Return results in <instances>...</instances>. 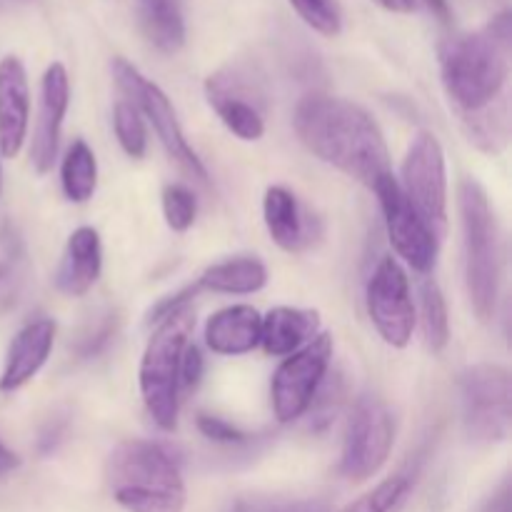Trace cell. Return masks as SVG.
Returning a JSON list of instances; mask_svg holds the SVG:
<instances>
[{"mask_svg": "<svg viewBox=\"0 0 512 512\" xmlns=\"http://www.w3.org/2000/svg\"><path fill=\"white\" fill-rule=\"evenodd\" d=\"M365 305L380 338L393 348H405L413 340L415 305L410 295V280L403 265L385 255L375 265L365 288Z\"/></svg>", "mask_w": 512, "mask_h": 512, "instance_id": "cell-11", "label": "cell"}, {"mask_svg": "<svg viewBox=\"0 0 512 512\" xmlns=\"http://www.w3.org/2000/svg\"><path fill=\"white\" fill-rule=\"evenodd\" d=\"M233 512H330L323 500L313 498H270V495H248L235 500Z\"/></svg>", "mask_w": 512, "mask_h": 512, "instance_id": "cell-29", "label": "cell"}, {"mask_svg": "<svg viewBox=\"0 0 512 512\" xmlns=\"http://www.w3.org/2000/svg\"><path fill=\"white\" fill-rule=\"evenodd\" d=\"M420 323L428 348L433 353H443L450 343V318L443 290L433 278L420 285Z\"/></svg>", "mask_w": 512, "mask_h": 512, "instance_id": "cell-24", "label": "cell"}, {"mask_svg": "<svg viewBox=\"0 0 512 512\" xmlns=\"http://www.w3.org/2000/svg\"><path fill=\"white\" fill-rule=\"evenodd\" d=\"M203 373H205L203 353H200L198 345L188 343V348H185L183 353V360H180V393H188V390L198 388Z\"/></svg>", "mask_w": 512, "mask_h": 512, "instance_id": "cell-32", "label": "cell"}, {"mask_svg": "<svg viewBox=\"0 0 512 512\" xmlns=\"http://www.w3.org/2000/svg\"><path fill=\"white\" fill-rule=\"evenodd\" d=\"M195 285L198 290H210V293L220 295H253L268 285V268L263 260L253 258V255L230 258L205 268Z\"/></svg>", "mask_w": 512, "mask_h": 512, "instance_id": "cell-21", "label": "cell"}, {"mask_svg": "<svg viewBox=\"0 0 512 512\" xmlns=\"http://www.w3.org/2000/svg\"><path fill=\"white\" fill-rule=\"evenodd\" d=\"M375 3L390 13H410L415 8V0H375Z\"/></svg>", "mask_w": 512, "mask_h": 512, "instance_id": "cell-34", "label": "cell"}, {"mask_svg": "<svg viewBox=\"0 0 512 512\" xmlns=\"http://www.w3.org/2000/svg\"><path fill=\"white\" fill-rule=\"evenodd\" d=\"M113 128L120 148L125 155L140 160L148 150V133H145V120L128 100H120L113 110Z\"/></svg>", "mask_w": 512, "mask_h": 512, "instance_id": "cell-27", "label": "cell"}, {"mask_svg": "<svg viewBox=\"0 0 512 512\" xmlns=\"http://www.w3.org/2000/svg\"><path fill=\"white\" fill-rule=\"evenodd\" d=\"M20 465V458L13 453L10 448H5L3 443H0V475H8L13 473V470H18Z\"/></svg>", "mask_w": 512, "mask_h": 512, "instance_id": "cell-33", "label": "cell"}, {"mask_svg": "<svg viewBox=\"0 0 512 512\" xmlns=\"http://www.w3.org/2000/svg\"><path fill=\"white\" fill-rule=\"evenodd\" d=\"M140 28L160 53H175L185 43L183 0H135Z\"/></svg>", "mask_w": 512, "mask_h": 512, "instance_id": "cell-22", "label": "cell"}, {"mask_svg": "<svg viewBox=\"0 0 512 512\" xmlns=\"http://www.w3.org/2000/svg\"><path fill=\"white\" fill-rule=\"evenodd\" d=\"M163 215L165 223L175 233H185L193 228L195 215H198V200L185 185L173 183L163 188Z\"/></svg>", "mask_w": 512, "mask_h": 512, "instance_id": "cell-28", "label": "cell"}, {"mask_svg": "<svg viewBox=\"0 0 512 512\" xmlns=\"http://www.w3.org/2000/svg\"><path fill=\"white\" fill-rule=\"evenodd\" d=\"M260 323L263 315L253 305H230L208 318L203 335L205 345L215 355H248L260 345Z\"/></svg>", "mask_w": 512, "mask_h": 512, "instance_id": "cell-19", "label": "cell"}, {"mask_svg": "<svg viewBox=\"0 0 512 512\" xmlns=\"http://www.w3.org/2000/svg\"><path fill=\"white\" fill-rule=\"evenodd\" d=\"M70 105V78L63 63H50L40 83V105L35 118L33 145H30V160L38 175L50 173L58 155L60 130H63L65 113Z\"/></svg>", "mask_w": 512, "mask_h": 512, "instance_id": "cell-14", "label": "cell"}, {"mask_svg": "<svg viewBox=\"0 0 512 512\" xmlns=\"http://www.w3.org/2000/svg\"><path fill=\"white\" fill-rule=\"evenodd\" d=\"M28 275L23 243L10 230L0 233V308H8L18 300L20 288Z\"/></svg>", "mask_w": 512, "mask_h": 512, "instance_id": "cell-25", "label": "cell"}, {"mask_svg": "<svg viewBox=\"0 0 512 512\" xmlns=\"http://www.w3.org/2000/svg\"><path fill=\"white\" fill-rule=\"evenodd\" d=\"M55 343V323L50 318H38L18 330L5 355L0 373V393H15L28 385L48 363Z\"/></svg>", "mask_w": 512, "mask_h": 512, "instance_id": "cell-17", "label": "cell"}, {"mask_svg": "<svg viewBox=\"0 0 512 512\" xmlns=\"http://www.w3.org/2000/svg\"><path fill=\"white\" fill-rule=\"evenodd\" d=\"M320 335V313L310 308L280 305L260 323V348L273 358H288Z\"/></svg>", "mask_w": 512, "mask_h": 512, "instance_id": "cell-20", "label": "cell"}, {"mask_svg": "<svg viewBox=\"0 0 512 512\" xmlns=\"http://www.w3.org/2000/svg\"><path fill=\"white\" fill-rule=\"evenodd\" d=\"M28 123V75L15 55H5L0 60V158H15L23 150Z\"/></svg>", "mask_w": 512, "mask_h": 512, "instance_id": "cell-15", "label": "cell"}, {"mask_svg": "<svg viewBox=\"0 0 512 512\" xmlns=\"http://www.w3.org/2000/svg\"><path fill=\"white\" fill-rule=\"evenodd\" d=\"M288 3L320 35L333 38V35L340 33V25L343 23H340V13L333 0H288Z\"/></svg>", "mask_w": 512, "mask_h": 512, "instance_id": "cell-30", "label": "cell"}, {"mask_svg": "<svg viewBox=\"0 0 512 512\" xmlns=\"http://www.w3.org/2000/svg\"><path fill=\"white\" fill-rule=\"evenodd\" d=\"M263 218L273 243L285 253H303L320 235L318 218L310 215L295 198V193H290L283 185L265 190Z\"/></svg>", "mask_w": 512, "mask_h": 512, "instance_id": "cell-16", "label": "cell"}, {"mask_svg": "<svg viewBox=\"0 0 512 512\" xmlns=\"http://www.w3.org/2000/svg\"><path fill=\"white\" fill-rule=\"evenodd\" d=\"M398 180L400 190L420 218L440 235L448 225V168L445 150L435 133L420 130L405 153Z\"/></svg>", "mask_w": 512, "mask_h": 512, "instance_id": "cell-8", "label": "cell"}, {"mask_svg": "<svg viewBox=\"0 0 512 512\" xmlns=\"http://www.w3.org/2000/svg\"><path fill=\"white\" fill-rule=\"evenodd\" d=\"M460 218H463L465 285L478 320L495 318L503 280V243L500 228L490 208L488 193L473 178H465L458 188Z\"/></svg>", "mask_w": 512, "mask_h": 512, "instance_id": "cell-4", "label": "cell"}, {"mask_svg": "<svg viewBox=\"0 0 512 512\" xmlns=\"http://www.w3.org/2000/svg\"><path fill=\"white\" fill-rule=\"evenodd\" d=\"M378 195L380 208L385 215V228H388V238L393 243L395 253L415 270V273L428 275L438 263L440 238L423 218L418 210L408 203V198L400 190L395 175H385L378 185L373 188Z\"/></svg>", "mask_w": 512, "mask_h": 512, "instance_id": "cell-12", "label": "cell"}, {"mask_svg": "<svg viewBox=\"0 0 512 512\" xmlns=\"http://www.w3.org/2000/svg\"><path fill=\"white\" fill-rule=\"evenodd\" d=\"M198 430L203 433V438L213 440L220 445H245L250 443V435L245 430L235 428L233 423L223 418H215V415H198Z\"/></svg>", "mask_w": 512, "mask_h": 512, "instance_id": "cell-31", "label": "cell"}, {"mask_svg": "<svg viewBox=\"0 0 512 512\" xmlns=\"http://www.w3.org/2000/svg\"><path fill=\"white\" fill-rule=\"evenodd\" d=\"M408 495L410 480L403 478V475H395V478L383 480L370 493L360 495L358 500H353L348 508H343L340 512H400L405 500H408Z\"/></svg>", "mask_w": 512, "mask_h": 512, "instance_id": "cell-26", "label": "cell"}, {"mask_svg": "<svg viewBox=\"0 0 512 512\" xmlns=\"http://www.w3.org/2000/svg\"><path fill=\"white\" fill-rule=\"evenodd\" d=\"M205 95L220 123L240 140H260L265 135L263 90L253 75L240 68H223L205 80Z\"/></svg>", "mask_w": 512, "mask_h": 512, "instance_id": "cell-13", "label": "cell"}, {"mask_svg": "<svg viewBox=\"0 0 512 512\" xmlns=\"http://www.w3.org/2000/svg\"><path fill=\"white\" fill-rule=\"evenodd\" d=\"M0 195H3V165H0Z\"/></svg>", "mask_w": 512, "mask_h": 512, "instance_id": "cell-36", "label": "cell"}, {"mask_svg": "<svg viewBox=\"0 0 512 512\" xmlns=\"http://www.w3.org/2000/svg\"><path fill=\"white\" fill-rule=\"evenodd\" d=\"M113 78L118 90L123 93V100H128V103L143 115V120H148L150 128L155 130L158 140L163 143L165 153H168L180 168L188 170L193 178H198L200 183H208V170H205L198 153L190 148L188 138H185L183 128H180L178 115H175L173 103H170L168 95L163 93V88H158L153 80L145 78V75L125 58L113 60Z\"/></svg>", "mask_w": 512, "mask_h": 512, "instance_id": "cell-6", "label": "cell"}, {"mask_svg": "<svg viewBox=\"0 0 512 512\" xmlns=\"http://www.w3.org/2000/svg\"><path fill=\"white\" fill-rule=\"evenodd\" d=\"M293 125L300 143L315 158L365 188L373 190L385 175L393 173L383 130L373 115L353 100L325 93L305 95L295 105Z\"/></svg>", "mask_w": 512, "mask_h": 512, "instance_id": "cell-1", "label": "cell"}, {"mask_svg": "<svg viewBox=\"0 0 512 512\" xmlns=\"http://www.w3.org/2000/svg\"><path fill=\"white\" fill-rule=\"evenodd\" d=\"M103 270V245H100L98 230L83 225L73 230L55 270V288L68 298H80L88 293L100 278Z\"/></svg>", "mask_w": 512, "mask_h": 512, "instance_id": "cell-18", "label": "cell"}, {"mask_svg": "<svg viewBox=\"0 0 512 512\" xmlns=\"http://www.w3.org/2000/svg\"><path fill=\"white\" fill-rule=\"evenodd\" d=\"M108 485L128 512H183L185 483L178 463L150 440H123L108 458Z\"/></svg>", "mask_w": 512, "mask_h": 512, "instance_id": "cell-3", "label": "cell"}, {"mask_svg": "<svg viewBox=\"0 0 512 512\" xmlns=\"http://www.w3.org/2000/svg\"><path fill=\"white\" fill-rule=\"evenodd\" d=\"M195 315L190 305L175 310L158 323L145 345L140 360V395L145 410L160 430L173 433L178 428L180 410V360L190 343Z\"/></svg>", "mask_w": 512, "mask_h": 512, "instance_id": "cell-5", "label": "cell"}, {"mask_svg": "<svg viewBox=\"0 0 512 512\" xmlns=\"http://www.w3.org/2000/svg\"><path fill=\"white\" fill-rule=\"evenodd\" d=\"M333 350V335L320 333L278 365L270 383V403L278 423L288 425L308 415L320 385L328 378Z\"/></svg>", "mask_w": 512, "mask_h": 512, "instance_id": "cell-9", "label": "cell"}, {"mask_svg": "<svg viewBox=\"0 0 512 512\" xmlns=\"http://www.w3.org/2000/svg\"><path fill=\"white\" fill-rule=\"evenodd\" d=\"M510 13L495 15L483 30L450 35L440 43V75L450 103L463 118L493 108L510 73Z\"/></svg>", "mask_w": 512, "mask_h": 512, "instance_id": "cell-2", "label": "cell"}, {"mask_svg": "<svg viewBox=\"0 0 512 512\" xmlns=\"http://www.w3.org/2000/svg\"><path fill=\"white\" fill-rule=\"evenodd\" d=\"M60 185L70 203H88L98 188V160L85 140H75L60 165Z\"/></svg>", "mask_w": 512, "mask_h": 512, "instance_id": "cell-23", "label": "cell"}, {"mask_svg": "<svg viewBox=\"0 0 512 512\" xmlns=\"http://www.w3.org/2000/svg\"><path fill=\"white\" fill-rule=\"evenodd\" d=\"M425 5H428V8L433 10V13L438 15L440 20H450V8H448V0H425Z\"/></svg>", "mask_w": 512, "mask_h": 512, "instance_id": "cell-35", "label": "cell"}, {"mask_svg": "<svg viewBox=\"0 0 512 512\" xmlns=\"http://www.w3.org/2000/svg\"><path fill=\"white\" fill-rule=\"evenodd\" d=\"M465 433L475 443H503L512 425V388L508 368L478 363L460 378Z\"/></svg>", "mask_w": 512, "mask_h": 512, "instance_id": "cell-7", "label": "cell"}, {"mask_svg": "<svg viewBox=\"0 0 512 512\" xmlns=\"http://www.w3.org/2000/svg\"><path fill=\"white\" fill-rule=\"evenodd\" d=\"M393 443L395 423L388 405L373 395L360 398L353 415H350L348 433H345L340 475L355 480V483L373 478L388 463Z\"/></svg>", "mask_w": 512, "mask_h": 512, "instance_id": "cell-10", "label": "cell"}]
</instances>
